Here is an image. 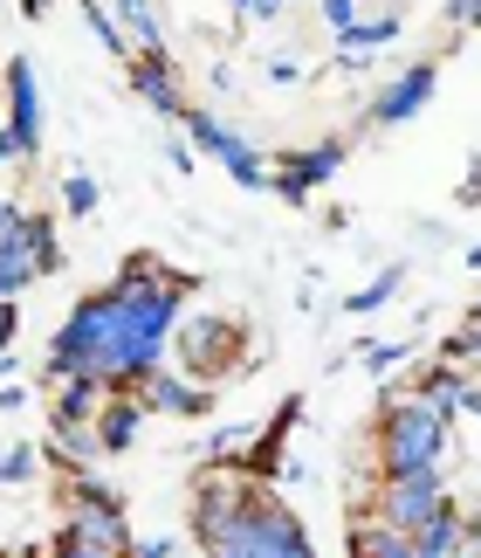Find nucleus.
Wrapping results in <instances>:
<instances>
[{
    "instance_id": "423d86ee",
    "label": "nucleus",
    "mask_w": 481,
    "mask_h": 558,
    "mask_svg": "<svg viewBox=\"0 0 481 558\" xmlns=\"http://www.w3.org/2000/svg\"><path fill=\"white\" fill-rule=\"evenodd\" d=\"M186 138H193V153H207L213 166H227V180H234V186H248V193H269V186H275L269 159H261L255 145L240 138L234 124H221L213 111H186Z\"/></svg>"
},
{
    "instance_id": "f8f14e48",
    "label": "nucleus",
    "mask_w": 481,
    "mask_h": 558,
    "mask_svg": "<svg viewBox=\"0 0 481 558\" xmlns=\"http://www.w3.org/2000/svg\"><path fill=\"white\" fill-rule=\"evenodd\" d=\"M131 90L145 97V111H159L165 124H186V90H180V70H172V56H131Z\"/></svg>"
},
{
    "instance_id": "412c9836",
    "label": "nucleus",
    "mask_w": 481,
    "mask_h": 558,
    "mask_svg": "<svg viewBox=\"0 0 481 558\" xmlns=\"http://www.w3.org/2000/svg\"><path fill=\"white\" fill-rule=\"evenodd\" d=\"M118 21H124V35L138 41V56H159V49H165V28H159V0H118Z\"/></svg>"
},
{
    "instance_id": "4be33fe9",
    "label": "nucleus",
    "mask_w": 481,
    "mask_h": 558,
    "mask_svg": "<svg viewBox=\"0 0 481 558\" xmlns=\"http://www.w3.org/2000/svg\"><path fill=\"white\" fill-rule=\"evenodd\" d=\"M76 8H83V21H90V35L103 41V56H118V62H131V56H138V41L124 35V21H118L111 8H103V0H76Z\"/></svg>"
},
{
    "instance_id": "6e6552de",
    "label": "nucleus",
    "mask_w": 481,
    "mask_h": 558,
    "mask_svg": "<svg viewBox=\"0 0 481 558\" xmlns=\"http://www.w3.org/2000/svg\"><path fill=\"white\" fill-rule=\"evenodd\" d=\"M344 159H351V145H344V138H317V145H303V153H282L275 159V193H282V201H310L317 186L337 180Z\"/></svg>"
},
{
    "instance_id": "72a5a7b5",
    "label": "nucleus",
    "mask_w": 481,
    "mask_h": 558,
    "mask_svg": "<svg viewBox=\"0 0 481 558\" xmlns=\"http://www.w3.org/2000/svg\"><path fill=\"white\" fill-rule=\"evenodd\" d=\"M447 21L454 28H481V0H447Z\"/></svg>"
},
{
    "instance_id": "39448f33",
    "label": "nucleus",
    "mask_w": 481,
    "mask_h": 558,
    "mask_svg": "<svg viewBox=\"0 0 481 558\" xmlns=\"http://www.w3.org/2000/svg\"><path fill=\"white\" fill-rule=\"evenodd\" d=\"M447 504H454V497H447V476H441V469H420V476H385L379 497H371V518L420 538V531L441 518Z\"/></svg>"
},
{
    "instance_id": "1a4fd4ad",
    "label": "nucleus",
    "mask_w": 481,
    "mask_h": 558,
    "mask_svg": "<svg viewBox=\"0 0 481 558\" xmlns=\"http://www.w3.org/2000/svg\"><path fill=\"white\" fill-rule=\"evenodd\" d=\"M41 124H49V104H41V76L28 56H8V132L21 138V153H41Z\"/></svg>"
},
{
    "instance_id": "2f4dec72",
    "label": "nucleus",
    "mask_w": 481,
    "mask_h": 558,
    "mask_svg": "<svg viewBox=\"0 0 481 558\" xmlns=\"http://www.w3.org/2000/svg\"><path fill=\"white\" fill-rule=\"evenodd\" d=\"M14 331H21V304L8 296V304H0V359L14 352Z\"/></svg>"
},
{
    "instance_id": "2eb2a0df",
    "label": "nucleus",
    "mask_w": 481,
    "mask_h": 558,
    "mask_svg": "<svg viewBox=\"0 0 481 558\" xmlns=\"http://www.w3.org/2000/svg\"><path fill=\"white\" fill-rule=\"evenodd\" d=\"M399 28H406V21H399V8H392V14H371V21H358V28H344V35H337V62H344V70H365V62H371V49L399 41Z\"/></svg>"
},
{
    "instance_id": "ddd939ff",
    "label": "nucleus",
    "mask_w": 481,
    "mask_h": 558,
    "mask_svg": "<svg viewBox=\"0 0 481 558\" xmlns=\"http://www.w3.org/2000/svg\"><path fill=\"white\" fill-rule=\"evenodd\" d=\"M138 393H145V407H151V414H180V421H200V414H213V386H193L186 373H151L145 386H138Z\"/></svg>"
},
{
    "instance_id": "473e14b6",
    "label": "nucleus",
    "mask_w": 481,
    "mask_h": 558,
    "mask_svg": "<svg viewBox=\"0 0 481 558\" xmlns=\"http://www.w3.org/2000/svg\"><path fill=\"white\" fill-rule=\"evenodd\" d=\"M261 76H269V83H296L303 62H296V56H269V62H261Z\"/></svg>"
},
{
    "instance_id": "58836bf2",
    "label": "nucleus",
    "mask_w": 481,
    "mask_h": 558,
    "mask_svg": "<svg viewBox=\"0 0 481 558\" xmlns=\"http://www.w3.org/2000/svg\"><path fill=\"white\" fill-rule=\"evenodd\" d=\"M461 414H474V421H481V386H468V407H461Z\"/></svg>"
},
{
    "instance_id": "e433bc0d",
    "label": "nucleus",
    "mask_w": 481,
    "mask_h": 558,
    "mask_svg": "<svg viewBox=\"0 0 481 558\" xmlns=\"http://www.w3.org/2000/svg\"><path fill=\"white\" fill-rule=\"evenodd\" d=\"M138 558H172V538H145V545H138Z\"/></svg>"
},
{
    "instance_id": "20e7f679",
    "label": "nucleus",
    "mask_w": 481,
    "mask_h": 558,
    "mask_svg": "<svg viewBox=\"0 0 481 558\" xmlns=\"http://www.w3.org/2000/svg\"><path fill=\"white\" fill-rule=\"evenodd\" d=\"M62 538H76V545H103V551H138V538H131V524H124L118 489H103L90 469H76V476H70V510H62Z\"/></svg>"
},
{
    "instance_id": "c85d7f7f",
    "label": "nucleus",
    "mask_w": 481,
    "mask_h": 558,
    "mask_svg": "<svg viewBox=\"0 0 481 558\" xmlns=\"http://www.w3.org/2000/svg\"><path fill=\"white\" fill-rule=\"evenodd\" d=\"M323 28H331V35H344V28H358V21H365V8H358V0H323Z\"/></svg>"
},
{
    "instance_id": "dca6fc26",
    "label": "nucleus",
    "mask_w": 481,
    "mask_h": 558,
    "mask_svg": "<svg viewBox=\"0 0 481 558\" xmlns=\"http://www.w3.org/2000/svg\"><path fill=\"white\" fill-rule=\"evenodd\" d=\"M412 393H420L433 414H447V421H461V407H468V379H461V366H427L420 379H412Z\"/></svg>"
},
{
    "instance_id": "393cba45",
    "label": "nucleus",
    "mask_w": 481,
    "mask_h": 558,
    "mask_svg": "<svg viewBox=\"0 0 481 558\" xmlns=\"http://www.w3.org/2000/svg\"><path fill=\"white\" fill-rule=\"evenodd\" d=\"M447 366H474V359H481V311H468L461 317V331H447Z\"/></svg>"
},
{
    "instance_id": "79ce46f5",
    "label": "nucleus",
    "mask_w": 481,
    "mask_h": 558,
    "mask_svg": "<svg viewBox=\"0 0 481 558\" xmlns=\"http://www.w3.org/2000/svg\"><path fill=\"white\" fill-rule=\"evenodd\" d=\"M474 311H481V296H474Z\"/></svg>"
},
{
    "instance_id": "cd10ccee",
    "label": "nucleus",
    "mask_w": 481,
    "mask_h": 558,
    "mask_svg": "<svg viewBox=\"0 0 481 558\" xmlns=\"http://www.w3.org/2000/svg\"><path fill=\"white\" fill-rule=\"evenodd\" d=\"M406 359H412V338H392V345L379 338V345H365V366L371 373H392V366H406Z\"/></svg>"
},
{
    "instance_id": "5701e85b",
    "label": "nucleus",
    "mask_w": 481,
    "mask_h": 558,
    "mask_svg": "<svg viewBox=\"0 0 481 558\" xmlns=\"http://www.w3.org/2000/svg\"><path fill=\"white\" fill-rule=\"evenodd\" d=\"M399 290H406V263H392V269H379V276H371L365 290H351V296H344V311H351V317H371V311H385Z\"/></svg>"
},
{
    "instance_id": "4468645a",
    "label": "nucleus",
    "mask_w": 481,
    "mask_h": 558,
    "mask_svg": "<svg viewBox=\"0 0 481 558\" xmlns=\"http://www.w3.org/2000/svg\"><path fill=\"white\" fill-rule=\"evenodd\" d=\"M145 393H111L103 400V414H97V441H103V456H124V448H138V427H145Z\"/></svg>"
},
{
    "instance_id": "c756f323",
    "label": "nucleus",
    "mask_w": 481,
    "mask_h": 558,
    "mask_svg": "<svg viewBox=\"0 0 481 558\" xmlns=\"http://www.w3.org/2000/svg\"><path fill=\"white\" fill-rule=\"evenodd\" d=\"M49 558H138V551H103V545H76V538H55Z\"/></svg>"
},
{
    "instance_id": "37998d69",
    "label": "nucleus",
    "mask_w": 481,
    "mask_h": 558,
    "mask_svg": "<svg viewBox=\"0 0 481 558\" xmlns=\"http://www.w3.org/2000/svg\"><path fill=\"white\" fill-rule=\"evenodd\" d=\"M0 558H14V551H0Z\"/></svg>"
},
{
    "instance_id": "c03bdc74",
    "label": "nucleus",
    "mask_w": 481,
    "mask_h": 558,
    "mask_svg": "<svg viewBox=\"0 0 481 558\" xmlns=\"http://www.w3.org/2000/svg\"><path fill=\"white\" fill-rule=\"evenodd\" d=\"M0 207H8V201H0Z\"/></svg>"
},
{
    "instance_id": "f257e3e1",
    "label": "nucleus",
    "mask_w": 481,
    "mask_h": 558,
    "mask_svg": "<svg viewBox=\"0 0 481 558\" xmlns=\"http://www.w3.org/2000/svg\"><path fill=\"white\" fill-rule=\"evenodd\" d=\"M193 276L165 269L159 255H131L111 290L76 296L70 317L49 338V379H97L111 393H138V386L165 366L172 338H180Z\"/></svg>"
},
{
    "instance_id": "aec40b11",
    "label": "nucleus",
    "mask_w": 481,
    "mask_h": 558,
    "mask_svg": "<svg viewBox=\"0 0 481 558\" xmlns=\"http://www.w3.org/2000/svg\"><path fill=\"white\" fill-rule=\"evenodd\" d=\"M468 538H474V524L461 518V510H441V518H433L427 531H420V558H461L468 551Z\"/></svg>"
},
{
    "instance_id": "7ed1b4c3",
    "label": "nucleus",
    "mask_w": 481,
    "mask_h": 558,
    "mask_svg": "<svg viewBox=\"0 0 481 558\" xmlns=\"http://www.w3.org/2000/svg\"><path fill=\"white\" fill-rule=\"evenodd\" d=\"M55 263H62V242H55L49 214L0 207V304L21 296L28 283H41V276H55Z\"/></svg>"
},
{
    "instance_id": "a878e982",
    "label": "nucleus",
    "mask_w": 481,
    "mask_h": 558,
    "mask_svg": "<svg viewBox=\"0 0 481 558\" xmlns=\"http://www.w3.org/2000/svg\"><path fill=\"white\" fill-rule=\"evenodd\" d=\"M35 469H41L35 441H8V448H0V483H28Z\"/></svg>"
},
{
    "instance_id": "0eeeda50",
    "label": "nucleus",
    "mask_w": 481,
    "mask_h": 558,
    "mask_svg": "<svg viewBox=\"0 0 481 558\" xmlns=\"http://www.w3.org/2000/svg\"><path fill=\"white\" fill-rule=\"evenodd\" d=\"M172 352L186 359L193 379H221L240 366V325L221 311H200V317H180V338H172Z\"/></svg>"
},
{
    "instance_id": "c9c22d12",
    "label": "nucleus",
    "mask_w": 481,
    "mask_h": 558,
    "mask_svg": "<svg viewBox=\"0 0 481 558\" xmlns=\"http://www.w3.org/2000/svg\"><path fill=\"white\" fill-rule=\"evenodd\" d=\"M21 159H28V153H21V138L8 132V124H0V166H21Z\"/></svg>"
},
{
    "instance_id": "b1692460",
    "label": "nucleus",
    "mask_w": 481,
    "mask_h": 558,
    "mask_svg": "<svg viewBox=\"0 0 481 558\" xmlns=\"http://www.w3.org/2000/svg\"><path fill=\"white\" fill-rule=\"evenodd\" d=\"M97 207H103V186L83 173V166H70V173H62V214H70V221H90Z\"/></svg>"
},
{
    "instance_id": "6ab92c4d",
    "label": "nucleus",
    "mask_w": 481,
    "mask_h": 558,
    "mask_svg": "<svg viewBox=\"0 0 481 558\" xmlns=\"http://www.w3.org/2000/svg\"><path fill=\"white\" fill-rule=\"evenodd\" d=\"M103 400H111V386H97V379H55V414H49V421H83V427H97Z\"/></svg>"
},
{
    "instance_id": "ea45409f",
    "label": "nucleus",
    "mask_w": 481,
    "mask_h": 558,
    "mask_svg": "<svg viewBox=\"0 0 481 558\" xmlns=\"http://www.w3.org/2000/svg\"><path fill=\"white\" fill-rule=\"evenodd\" d=\"M461 558H481V531H474V538H468V551H461Z\"/></svg>"
},
{
    "instance_id": "a19ab883",
    "label": "nucleus",
    "mask_w": 481,
    "mask_h": 558,
    "mask_svg": "<svg viewBox=\"0 0 481 558\" xmlns=\"http://www.w3.org/2000/svg\"><path fill=\"white\" fill-rule=\"evenodd\" d=\"M227 8H234V14H248V0H227Z\"/></svg>"
},
{
    "instance_id": "f03ea898",
    "label": "nucleus",
    "mask_w": 481,
    "mask_h": 558,
    "mask_svg": "<svg viewBox=\"0 0 481 558\" xmlns=\"http://www.w3.org/2000/svg\"><path fill=\"white\" fill-rule=\"evenodd\" d=\"M447 441H454V421L433 414L420 393L385 400V414H379V469H385V476H420V469H441L447 462Z\"/></svg>"
},
{
    "instance_id": "f704fd0d",
    "label": "nucleus",
    "mask_w": 481,
    "mask_h": 558,
    "mask_svg": "<svg viewBox=\"0 0 481 558\" xmlns=\"http://www.w3.org/2000/svg\"><path fill=\"white\" fill-rule=\"evenodd\" d=\"M282 8H289V0H248V14H240V21H282Z\"/></svg>"
},
{
    "instance_id": "9d476101",
    "label": "nucleus",
    "mask_w": 481,
    "mask_h": 558,
    "mask_svg": "<svg viewBox=\"0 0 481 558\" xmlns=\"http://www.w3.org/2000/svg\"><path fill=\"white\" fill-rule=\"evenodd\" d=\"M248 558H317L310 531L296 524V510H282L269 489L255 497V524H248Z\"/></svg>"
},
{
    "instance_id": "bb28decb",
    "label": "nucleus",
    "mask_w": 481,
    "mask_h": 558,
    "mask_svg": "<svg viewBox=\"0 0 481 558\" xmlns=\"http://www.w3.org/2000/svg\"><path fill=\"white\" fill-rule=\"evenodd\" d=\"M248 441H255V427L248 421H227L221 435H213V462H248Z\"/></svg>"
},
{
    "instance_id": "7c9ffc66",
    "label": "nucleus",
    "mask_w": 481,
    "mask_h": 558,
    "mask_svg": "<svg viewBox=\"0 0 481 558\" xmlns=\"http://www.w3.org/2000/svg\"><path fill=\"white\" fill-rule=\"evenodd\" d=\"M165 166H172V173H193V166H200L193 138H165Z\"/></svg>"
},
{
    "instance_id": "f3484780",
    "label": "nucleus",
    "mask_w": 481,
    "mask_h": 558,
    "mask_svg": "<svg viewBox=\"0 0 481 558\" xmlns=\"http://www.w3.org/2000/svg\"><path fill=\"white\" fill-rule=\"evenodd\" d=\"M351 558H420V538H412V531H392L379 518H358L351 524Z\"/></svg>"
},
{
    "instance_id": "9b49d317",
    "label": "nucleus",
    "mask_w": 481,
    "mask_h": 558,
    "mask_svg": "<svg viewBox=\"0 0 481 558\" xmlns=\"http://www.w3.org/2000/svg\"><path fill=\"white\" fill-rule=\"evenodd\" d=\"M433 83H441V70H433V62H406V70L392 76L379 97H371V124H379V132H392V124H412V118L433 104Z\"/></svg>"
},
{
    "instance_id": "a211bd4d",
    "label": "nucleus",
    "mask_w": 481,
    "mask_h": 558,
    "mask_svg": "<svg viewBox=\"0 0 481 558\" xmlns=\"http://www.w3.org/2000/svg\"><path fill=\"white\" fill-rule=\"evenodd\" d=\"M49 456H55L62 469H97V462H111V456H103V441H97V427H83V421H55Z\"/></svg>"
},
{
    "instance_id": "4c0bfd02",
    "label": "nucleus",
    "mask_w": 481,
    "mask_h": 558,
    "mask_svg": "<svg viewBox=\"0 0 481 558\" xmlns=\"http://www.w3.org/2000/svg\"><path fill=\"white\" fill-rule=\"evenodd\" d=\"M21 14H28V21H41V14H49V0H21Z\"/></svg>"
}]
</instances>
